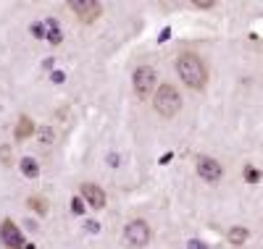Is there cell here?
Instances as JSON below:
<instances>
[{
  "mask_svg": "<svg viewBox=\"0 0 263 249\" xmlns=\"http://www.w3.org/2000/svg\"><path fill=\"white\" fill-rule=\"evenodd\" d=\"M177 71L190 89H203L208 84V69L200 60V55H195V53H182L177 58Z\"/></svg>",
  "mask_w": 263,
  "mask_h": 249,
  "instance_id": "6da1fadb",
  "label": "cell"
},
{
  "mask_svg": "<svg viewBox=\"0 0 263 249\" xmlns=\"http://www.w3.org/2000/svg\"><path fill=\"white\" fill-rule=\"evenodd\" d=\"M153 108H156L158 116L174 118L179 113V108H182V97H179V92L171 84H163V87H158L156 97H153Z\"/></svg>",
  "mask_w": 263,
  "mask_h": 249,
  "instance_id": "7a4b0ae2",
  "label": "cell"
},
{
  "mask_svg": "<svg viewBox=\"0 0 263 249\" xmlns=\"http://www.w3.org/2000/svg\"><path fill=\"white\" fill-rule=\"evenodd\" d=\"M135 92L140 100H147L153 95V89H156V69H150V66H140V69L135 71Z\"/></svg>",
  "mask_w": 263,
  "mask_h": 249,
  "instance_id": "3957f363",
  "label": "cell"
},
{
  "mask_svg": "<svg viewBox=\"0 0 263 249\" xmlns=\"http://www.w3.org/2000/svg\"><path fill=\"white\" fill-rule=\"evenodd\" d=\"M124 236L132 246H145L150 241V225L145 220H129L124 229Z\"/></svg>",
  "mask_w": 263,
  "mask_h": 249,
  "instance_id": "277c9868",
  "label": "cell"
},
{
  "mask_svg": "<svg viewBox=\"0 0 263 249\" xmlns=\"http://www.w3.org/2000/svg\"><path fill=\"white\" fill-rule=\"evenodd\" d=\"M69 8L79 16V21H84V24H90V21H95L103 11V6L98 3V0H71Z\"/></svg>",
  "mask_w": 263,
  "mask_h": 249,
  "instance_id": "5b68a950",
  "label": "cell"
},
{
  "mask_svg": "<svg viewBox=\"0 0 263 249\" xmlns=\"http://www.w3.org/2000/svg\"><path fill=\"white\" fill-rule=\"evenodd\" d=\"M197 176L205 178L208 184H216V181H221L224 168L218 160H213V157H197Z\"/></svg>",
  "mask_w": 263,
  "mask_h": 249,
  "instance_id": "8992f818",
  "label": "cell"
},
{
  "mask_svg": "<svg viewBox=\"0 0 263 249\" xmlns=\"http://www.w3.org/2000/svg\"><path fill=\"white\" fill-rule=\"evenodd\" d=\"M0 239H3V244L8 249H21L24 246V239H21L18 225L11 223V220H3V225H0Z\"/></svg>",
  "mask_w": 263,
  "mask_h": 249,
  "instance_id": "52a82bcc",
  "label": "cell"
},
{
  "mask_svg": "<svg viewBox=\"0 0 263 249\" xmlns=\"http://www.w3.org/2000/svg\"><path fill=\"white\" fill-rule=\"evenodd\" d=\"M82 197L90 208L95 210H103L105 208V192L98 186V184H82Z\"/></svg>",
  "mask_w": 263,
  "mask_h": 249,
  "instance_id": "ba28073f",
  "label": "cell"
},
{
  "mask_svg": "<svg viewBox=\"0 0 263 249\" xmlns=\"http://www.w3.org/2000/svg\"><path fill=\"white\" fill-rule=\"evenodd\" d=\"M32 131H34V123H32V118H29V116H21V118H18V126H16V139L21 142V139L32 137Z\"/></svg>",
  "mask_w": 263,
  "mask_h": 249,
  "instance_id": "9c48e42d",
  "label": "cell"
},
{
  "mask_svg": "<svg viewBox=\"0 0 263 249\" xmlns=\"http://www.w3.org/2000/svg\"><path fill=\"white\" fill-rule=\"evenodd\" d=\"M45 32H48V39H50L53 45H61L63 32H61V24H58L55 18H45Z\"/></svg>",
  "mask_w": 263,
  "mask_h": 249,
  "instance_id": "30bf717a",
  "label": "cell"
},
{
  "mask_svg": "<svg viewBox=\"0 0 263 249\" xmlns=\"http://www.w3.org/2000/svg\"><path fill=\"white\" fill-rule=\"evenodd\" d=\"M248 236H250L248 229H239V225H234V229L229 231V241H232L234 246H242V244L248 241Z\"/></svg>",
  "mask_w": 263,
  "mask_h": 249,
  "instance_id": "8fae6325",
  "label": "cell"
},
{
  "mask_svg": "<svg viewBox=\"0 0 263 249\" xmlns=\"http://www.w3.org/2000/svg\"><path fill=\"white\" fill-rule=\"evenodd\" d=\"M21 173H24L27 178H37L40 176V165L32 160V157H24V160H21Z\"/></svg>",
  "mask_w": 263,
  "mask_h": 249,
  "instance_id": "7c38bea8",
  "label": "cell"
},
{
  "mask_svg": "<svg viewBox=\"0 0 263 249\" xmlns=\"http://www.w3.org/2000/svg\"><path fill=\"white\" fill-rule=\"evenodd\" d=\"M29 208H34L40 215L48 213V205H45V199H42V197H29Z\"/></svg>",
  "mask_w": 263,
  "mask_h": 249,
  "instance_id": "4fadbf2b",
  "label": "cell"
},
{
  "mask_svg": "<svg viewBox=\"0 0 263 249\" xmlns=\"http://www.w3.org/2000/svg\"><path fill=\"white\" fill-rule=\"evenodd\" d=\"M53 137H55V134H53V129H50V126L40 129V142H42V144H50V142H53Z\"/></svg>",
  "mask_w": 263,
  "mask_h": 249,
  "instance_id": "5bb4252c",
  "label": "cell"
},
{
  "mask_svg": "<svg viewBox=\"0 0 263 249\" xmlns=\"http://www.w3.org/2000/svg\"><path fill=\"white\" fill-rule=\"evenodd\" d=\"M32 34H34L37 39H48V32H45V21H42V24H32Z\"/></svg>",
  "mask_w": 263,
  "mask_h": 249,
  "instance_id": "9a60e30c",
  "label": "cell"
},
{
  "mask_svg": "<svg viewBox=\"0 0 263 249\" xmlns=\"http://www.w3.org/2000/svg\"><path fill=\"white\" fill-rule=\"evenodd\" d=\"M71 213H74V215H82V213H84V199H82V197H74V199H71Z\"/></svg>",
  "mask_w": 263,
  "mask_h": 249,
  "instance_id": "2e32d148",
  "label": "cell"
},
{
  "mask_svg": "<svg viewBox=\"0 0 263 249\" xmlns=\"http://www.w3.org/2000/svg\"><path fill=\"white\" fill-rule=\"evenodd\" d=\"M192 6H195V8H203V11H205V8H213L216 3H213V0H195Z\"/></svg>",
  "mask_w": 263,
  "mask_h": 249,
  "instance_id": "e0dca14e",
  "label": "cell"
},
{
  "mask_svg": "<svg viewBox=\"0 0 263 249\" xmlns=\"http://www.w3.org/2000/svg\"><path fill=\"white\" fill-rule=\"evenodd\" d=\"M245 176H248V181H250V184H255V181L260 178V173H258L255 168H248V171H245Z\"/></svg>",
  "mask_w": 263,
  "mask_h": 249,
  "instance_id": "ac0fdd59",
  "label": "cell"
},
{
  "mask_svg": "<svg viewBox=\"0 0 263 249\" xmlns=\"http://www.w3.org/2000/svg\"><path fill=\"white\" fill-rule=\"evenodd\" d=\"M84 225H87V231H90V234H98L100 231V223H95V220H87Z\"/></svg>",
  "mask_w": 263,
  "mask_h": 249,
  "instance_id": "d6986e66",
  "label": "cell"
},
{
  "mask_svg": "<svg viewBox=\"0 0 263 249\" xmlns=\"http://www.w3.org/2000/svg\"><path fill=\"white\" fill-rule=\"evenodd\" d=\"M187 249H208V246H205L203 241H197V239H192V241L187 244Z\"/></svg>",
  "mask_w": 263,
  "mask_h": 249,
  "instance_id": "ffe728a7",
  "label": "cell"
},
{
  "mask_svg": "<svg viewBox=\"0 0 263 249\" xmlns=\"http://www.w3.org/2000/svg\"><path fill=\"white\" fill-rule=\"evenodd\" d=\"M0 157H3V165H11V157H8V147L0 150Z\"/></svg>",
  "mask_w": 263,
  "mask_h": 249,
  "instance_id": "44dd1931",
  "label": "cell"
},
{
  "mask_svg": "<svg viewBox=\"0 0 263 249\" xmlns=\"http://www.w3.org/2000/svg\"><path fill=\"white\" fill-rule=\"evenodd\" d=\"M63 79H66V76H63V74H61V71H55V74H53V81H55V84H61V81H63Z\"/></svg>",
  "mask_w": 263,
  "mask_h": 249,
  "instance_id": "7402d4cb",
  "label": "cell"
}]
</instances>
